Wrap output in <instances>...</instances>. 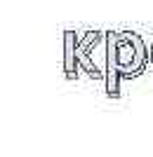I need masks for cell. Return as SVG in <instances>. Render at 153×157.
<instances>
[{"mask_svg":"<svg viewBox=\"0 0 153 157\" xmlns=\"http://www.w3.org/2000/svg\"><path fill=\"white\" fill-rule=\"evenodd\" d=\"M151 66H153V42H151Z\"/></svg>","mask_w":153,"mask_h":157,"instance_id":"cell-4","label":"cell"},{"mask_svg":"<svg viewBox=\"0 0 153 157\" xmlns=\"http://www.w3.org/2000/svg\"><path fill=\"white\" fill-rule=\"evenodd\" d=\"M61 38H64V78L73 82L80 75V63H78V54H75L80 38L75 35V31H64Z\"/></svg>","mask_w":153,"mask_h":157,"instance_id":"cell-3","label":"cell"},{"mask_svg":"<svg viewBox=\"0 0 153 157\" xmlns=\"http://www.w3.org/2000/svg\"><path fill=\"white\" fill-rule=\"evenodd\" d=\"M104 52L106 66L115 68L123 80L139 78L151 63V49L134 31H106Z\"/></svg>","mask_w":153,"mask_h":157,"instance_id":"cell-1","label":"cell"},{"mask_svg":"<svg viewBox=\"0 0 153 157\" xmlns=\"http://www.w3.org/2000/svg\"><path fill=\"white\" fill-rule=\"evenodd\" d=\"M106 42V31H87L83 33V38L78 42V63L83 68V73L90 75V80H106V68H99L94 61V47Z\"/></svg>","mask_w":153,"mask_h":157,"instance_id":"cell-2","label":"cell"}]
</instances>
